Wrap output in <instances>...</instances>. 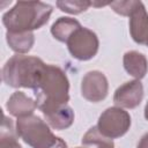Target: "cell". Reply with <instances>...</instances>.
Wrapping results in <instances>:
<instances>
[{"instance_id":"5","label":"cell","mask_w":148,"mask_h":148,"mask_svg":"<svg viewBox=\"0 0 148 148\" xmlns=\"http://www.w3.org/2000/svg\"><path fill=\"white\" fill-rule=\"evenodd\" d=\"M131 116L119 106L108 108L98 118L97 130L106 139H118L127 133L131 127Z\"/></svg>"},{"instance_id":"19","label":"cell","mask_w":148,"mask_h":148,"mask_svg":"<svg viewBox=\"0 0 148 148\" xmlns=\"http://www.w3.org/2000/svg\"><path fill=\"white\" fill-rule=\"evenodd\" d=\"M136 148H148V133H146L141 136Z\"/></svg>"},{"instance_id":"16","label":"cell","mask_w":148,"mask_h":148,"mask_svg":"<svg viewBox=\"0 0 148 148\" xmlns=\"http://www.w3.org/2000/svg\"><path fill=\"white\" fill-rule=\"evenodd\" d=\"M82 143L86 146L95 145L97 146V148H114L112 140L106 139L103 135H101L96 126H92L91 128L88 130V132L82 138Z\"/></svg>"},{"instance_id":"20","label":"cell","mask_w":148,"mask_h":148,"mask_svg":"<svg viewBox=\"0 0 148 148\" xmlns=\"http://www.w3.org/2000/svg\"><path fill=\"white\" fill-rule=\"evenodd\" d=\"M145 118L148 120V102L146 103V106H145Z\"/></svg>"},{"instance_id":"6","label":"cell","mask_w":148,"mask_h":148,"mask_svg":"<svg viewBox=\"0 0 148 148\" xmlns=\"http://www.w3.org/2000/svg\"><path fill=\"white\" fill-rule=\"evenodd\" d=\"M66 44L73 58L86 61L92 59L97 54L99 40L92 30L81 25L72 34Z\"/></svg>"},{"instance_id":"8","label":"cell","mask_w":148,"mask_h":148,"mask_svg":"<svg viewBox=\"0 0 148 148\" xmlns=\"http://www.w3.org/2000/svg\"><path fill=\"white\" fill-rule=\"evenodd\" d=\"M143 98V86L140 80L125 82L117 88L113 95V102L119 108L134 109L140 105Z\"/></svg>"},{"instance_id":"14","label":"cell","mask_w":148,"mask_h":148,"mask_svg":"<svg viewBox=\"0 0 148 148\" xmlns=\"http://www.w3.org/2000/svg\"><path fill=\"white\" fill-rule=\"evenodd\" d=\"M81 27L80 22L72 17H59L51 27L52 36L62 43H66L72 34Z\"/></svg>"},{"instance_id":"4","label":"cell","mask_w":148,"mask_h":148,"mask_svg":"<svg viewBox=\"0 0 148 148\" xmlns=\"http://www.w3.org/2000/svg\"><path fill=\"white\" fill-rule=\"evenodd\" d=\"M17 135L32 148H67V143L50 130V125L36 114L16 120Z\"/></svg>"},{"instance_id":"10","label":"cell","mask_w":148,"mask_h":148,"mask_svg":"<svg viewBox=\"0 0 148 148\" xmlns=\"http://www.w3.org/2000/svg\"><path fill=\"white\" fill-rule=\"evenodd\" d=\"M36 108H37L36 101L32 99L31 97H28L23 91L13 92L6 103L7 111L17 119L34 114Z\"/></svg>"},{"instance_id":"1","label":"cell","mask_w":148,"mask_h":148,"mask_svg":"<svg viewBox=\"0 0 148 148\" xmlns=\"http://www.w3.org/2000/svg\"><path fill=\"white\" fill-rule=\"evenodd\" d=\"M34 94L37 109L43 114L66 105L69 101V81L66 73L58 66L46 64Z\"/></svg>"},{"instance_id":"18","label":"cell","mask_w":148,"mask_h":148,"mask_svg":"<svg viewBox=\"0 0 148 148\" xmlns=\"http://www.w3.org/2000/svg\"><path fill=\"white\" fill-rule=\"evenodd\" d=\"M138 1L135 0H130V1H114L109 3V6L119 15L123 16H130V14L134 10Z\"/></svg>"},{"instance_id":"21","label":"cell","mask_w":148,"mask_h":148,"mask_svg":"<svg viewBox=\"0 0 148 148\" xmlns=\"http://www.w3.org/2000/svg\"><path fill=\"white\" fill-rule=\"evenodd\" d=\"M76 148H81V147H76Z\"/></svg>"},{"instance_id":"9","label":"cell","mask_w":148,"mask_h":148,"mask_svg":"<svg viewBox=\"0 0 148 148\" xmlns=\"http://www.w3.org/2000/svg\"><path fill=\"white\" fill-rule=\"evenodd\" d=\"M130 34L132 39L141 45L148 46V13L145 5L138 1L134 10L130 14Z\"/></svg>"},{"instance_id":"2","label":"cell","mask_w":148,"mask_h":148,"mask_svg":"<svg viewBox=\"0 0 148 148\" xmlns=\"http://www.w3.org/2000/svg\"><path fill=\"white\" fill-rule=\"evenodd\" d=\"M52 10L51 5L42 1H17L2 15V23L10 32L32 31L47 23Z\"/></svg>"},{"instance_id":"13","label":"cell","mask_w":148,"mask_h":148,"mask_svg":"<svg viewBox=\"0 0 148 148\" xmlns=\"http://www.w3.org/2000/svg\"><path fill=\"white\" fill-rule=\"evenodd\" d=\"M6 40L9 47L16 54L28 53L35 43V35L32 31L27 32H6Z\"/></svg>"},{"instance_id":"17","label":"cell","mask_w":148,"mask_h":148,"mask_svg":"<svg viewBox=\"0 0 148 148\" xmlns=\"http://www.w3.org/2000/svg\"><path fill=\"white\" fill-rule=\"evenodd\" d=\"M57 6L61 12L68 13V14H80L82 12H86L90 6H92V2L90 1H57Z\"/></svg>"},{"instance_id":"11","label":"cell","mask_w":148,"mask_h":148,"mask_svg":"<svg viewBox=\"0 0 148 148\" xmlns=\"http://www.w3.org/2000/svg\"><path fill=\"white\" fill-rule=\"evenodd\" d=\"M123 64L125 71L135 77V80H141L148 72V60L146 56L138 51H128L124 54Z\"/></svg>"},{"instance_id":"3","label":"cell","mask_w":148,"mask_h":148,"mask_svg":"<svg viewBox=\"0 0 148 148\" xmlns=\"http://www.w3.org/2000/svg\"><path fill=\"white\" fill-rule=\"evenodd\" d=\"M45 66L46 64L37 57L15 54L3 65L2 80L7 86L13 88L35 89Z\"/></svg>"},{"instance_id":"15","label":"cell","mask_w":148,"mask_h":148,"mask_svg":"<svg viewBox=\"0 0 148 148\" xmlns=\"http://www.w3.org/2000/svg\"><path fill=\"white\" fill-rule=\"evenodd\" d=\"M17 133L14 132L12 119L3 116V123L0 134V148H22L17 141Z\"/></svg>"},{"instance_id":"12","label":"cell","mask_w":148,"mask_h":148,"mask_svg":"<svg viewBox=\"0 0 148 148\" xmlns=\"http://www.w3.org/2000/svg\"><path fill=\"white\" fill-rule=\"evenodd\" d=\"M46 123L54 130L62 131L72 126L74 123V112L71 106L62 105L44 114Z\"/></svg>"},{"instance_id":"7","label":"cell","mask_w":148,"mask_h":148,"mask_svg":"<svg viewBox=\"0 0 148 148\" xmlns=\"http://www.w3.org/2000/svg\"><path fill=\"white\" fill-rule=\"evenodd\" d=\"M109 92V82L104 73L90 71L84 74L81 81V95L89 102L98 103L103 101Z\"/></svg>"}]
</instances>
